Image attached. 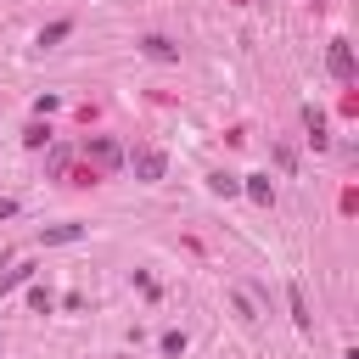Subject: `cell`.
Segmentation results:
<instances>
[{
  "label": "cell",
  "instance_id": "cell-6",
  "mask_svg": "<svg viewBox=\"0 0 359 359\" xmlns=\"http://www.w3.org/2000/svg\"><path fill=\"white\" fill-rule=\"evenodd\" d=\"M67 34H73V17H62V22H50V28H39V45L50 50V45H62Z\"/></svg>",
  "mask_w": 359,
  "mask_h": 359
},
{
  "label": "cell",
  "instance_id": "cell-3",
  "mask_svg": "<svg viewBox=\"0 0 359 359\" xmlns=\"http://www.w3.org/2000/svg\"><path fill=\"white\" fill-rule=\"evenodd\" d=\"M140 50H146L151 62H180V45H174V39H163V34H146V39H140Z\"/></svg>",
  "mask_w": 359,
  "mask_h": 359
},
{
  "label": "cell",
  "instance_id": "cell-1",
  "mask_svg": "<svg viewBox=\"0 0 359 359\" xmlns=\"http://www.w3.org/2000/svg\"><path fill=\"white\" fill-rule=\"evenodd\" d=\"M84 157H95V168H118V163H123V151H118L107 135H90V140H84Z\"/></svg>",
  "mask_w": 359,
  "mask_h": 359
},
{
  "label": "cell",
  "instance_id": "cell-4",
  "mask_svg": "<svg viewBox=\"0 0 359 359\" xmlns=\"http://www.w3.org/2000/svg\"><path fill=\"white\" fill-rule=\"evenodd\" d=\"M331 73L348 84L353 79V50H348V39H331Z\"/></svg>",
  "mask_w": 359,
  "mask_h": 359
},
{
  "label": "cell",
  "instance_id": "cell-10",
  "mask_svg": "<svg viewBox=\"0 0 359 359\" xmlns=\"http://www.w3.org/2000/svg\"><path fill=\"white\" fill-rule=\"evenodd\" d=\"M45 140H50L45 123H28V129H22V146H45Z\"/></svg>",
  "mask_w": 359,
  "mask_h": 359
},
{
  "label": "cell",
  "instance_id": "cell-8",
  "mask_svg": "<svg viewBox=\"0 0 359 359\" xmlns=\"http://www.w3.org/2000/svg\"><path fill=\"white\" fill-rule=\"evenodd\" d=\"M208 185H213L219 196H236V191H241V180H236V174H208Z\"/></svg>",
  "mask_w": 359,
  "mask_h": 359
},
{
  "label": "cell",
  "instance_id": "cell-2",
  "mask_svg": "<svg viewBox=\"0 0 359 359\" xmlns=\"http://www.w3.org/2000/svg\"><path fill=\"white\" fill-rule=\"evenodd\" d=\"M163 168H168V157L157 151V146H146V151H135V174L151 185V180H163Z\"/></svg>",
  "mask_w": 359,
  "mask_h": 359
},
{
  "label": "cell",
  "instance_id": "cell-7",
  "mask_svg": "<svg viewBox=\"0 0 359 359\" xmlns=\"http://www.w3.org/2000/svg\"><path fill=\"white\" fill-rule=\"evenodd\" d=\"M286 303H292V320L309 331V325H314V314H309V303H303V286H292V292H286Z\"/></svg>",
  "mask_w": 359,
  "mask_h": 359
},
{
  "label": "cell",
  "instance_id": "cell-5",
  "mask_svg": "<svg viewBox=\"0 0 359 359\" xmlns=\"http://www.w3.org/2000/svg\"><path fill=\"white\" fill-rule=\"evenodd\" d=\"M241 191H247L252 202H264V208L275 202V185H269V174H247V185H241Z\"/></svg>",
  "mask_w": 359,
  "mask_h": 359
},
{
  "label": "cell",
  "instance_id": "cell-9",
  "mask_svg": "<svg viewBox=\"0 0 359 359\" xmlns=\"http://www.w3.org/2000/svg\"><path fill=\"white\" fill-rule=\"evenodd\" d=\"M84 236V224H56V230H45V241H79Z\"/></svg>",
  "mask_w": 359,
  "mask_h": 359
},
{
  "label": "cell",
  "instance_id": "cell-11",
  "mask_svg": "<svg viewBox=\"0 0 359 359\" xmlns=\"http://www.w3.org/2000/svg\"><path fill=\"white\" fill-rule=\"evenodd\" d=\"M28 275H34V269H28V264H17V269H11V275H0V292H11V286H22V280H28Z\"/></svg>",
  "mask_w": 359,
  "mask_h": 359
}]
</instances>
